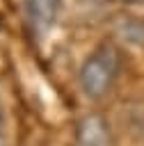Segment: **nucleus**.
I'll use <instances>...</instances> for the list:
<instances>
[{"mask_svg": "<svg viewBox=\"0 0 144 146\" xmlns=\"http://www.w3.org/2000/svg\"><path fill=\"white\" fill-rule=\"evenodd\" d=\"M121 71V50L112 41L98 43L78 68V84L85 98L101 100L110 94Z\"/></svg>", "mask_w": 144, "mask_h": 146, "instance_id": "f257e3e1", "label": "nucleus"}, {"mask_svg": "<svg viewBox=\"0 0 144 146\" xmlns=\"http://www.w3.org/2000/svg\"><path fill=\"white\" fill-rule=\"evenodd\" d=\"M75 146H114L110 121L98 112H87L75 123Z\"/></svg>", "mask_w": 144, "mask_h": 146, "instance_id": "f03ea898", "label": "nucleus"}, {"mask_svg": "<svg viewBox=\"0 0 144 146\" xmlns=\"http://www.w3.org/2000/svg\"><path fill=\"white\" fill-rule=\"evenodd\" d=\"M21 5L25 21L37 36H43L53 30L62 9V0H21Z\"/></svg>", "mask_w": 144, "mask_h": 146, "instance_id": "7ed1b4c3", "label": "nucleus"}, {"mask_svg": "<svg viewBox=\"0 0 144 146\" xmlns=\"http://www.w3.org/2000/svg\"><path fill=\"white\" fill-rule=\"evenodd\" d=\"M5 123H7V116H5V107H2V103H0V139H5L2 135H5Z\"/></svg>", "mask_w": 144, "mask_h": 146, "instance_id": "20e7f679", "label": "nucleus"}, {"mask_svg": "<svg viewBox=\"0 0 144 146\" xmlns=\"http://www.w3.org/2000/svg\"><path fill=\"white\" fill-rule=\"evenodd\" d=\"M0 146H5V139H0Z\"/></svg>", "mask_w": 144, "mask_h": 146, "instance_id": "39448f33", "label": "nucleus"}]
</instances>
